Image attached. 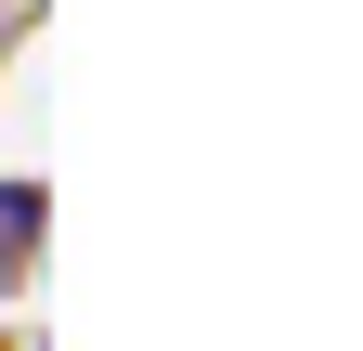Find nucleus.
Returning <instances> with one entry per match:
<instances>
[{
    "mask_svg": "<svg viewBox=\"0 0 363 351\" xmlns=\"http://www.w3.org/2000/svg\"><path fill=\"white\" fill-rule=\"evenodd\" d=\"M39 222H52V195H39V183H0V299L26 286V260H39Z\"/></svg>",
    "mask_w": 363,
    "mask_h": 351,
    "instance_id": "obj_1",
    "label": "nucleus"
}]
</instances>
